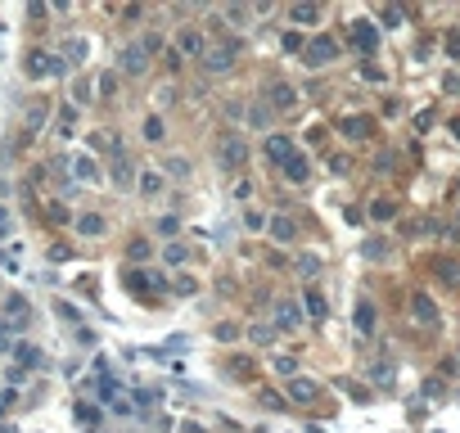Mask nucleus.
Segmentation results:
<instances>
[{"label": "nucleus", "instance_id": "1", "mask_svg": "<svg viewBox=\"0 0 460 433\" xmlns=\"http://www.w3.org/2000/svg\"><path fill=\"white\" fill-rule=\"evenodd\" d=\"M23 73L32 77V82H45V77H64L68 64H64V54H54V50H45V45H36V50L23 54Z\"/></svg>", "mask_w": 460, "mask_h": 433}, {"label": "nucleus", "instance_id": "2", "mask_svg": "<svg viewBox=\"0 0 460 433\" xmlns=\"http://www.w3.org/2000/svg\"><path fill=\"white\" fill-rule=\"evenodd\" d=\"M235 54H239V36H226V41L208 45V54H204L208 77H226V73H230V64H235Z\"/></svg>", "mask_w": 460, "mask_h": 433}, {"label": "nucleus", "instance_id": "3", "mask_svg": "<svg viewBox=\"0 0 460 433\" xmlns=\"http://www.w3.org/2000/svg\"><path fill=\"white\" fill-rule=\"evenodd\" d=\"M149 59H154V54L145 50L140 41H122L118 45V73L122 77H145V73H149Z\"/></svg>", "mask_w": 460, "mask_h": 433}, {"label": "nucleus", "instance_id": "4", "mask_svg": "<svg viewBox=\"0 0 460 433\" xmlns=\"http://www.w3.org/2000/svg\"><path fill=\"white\" fill-rule=\"evenodd\" d=\"M262 104H267L271 113H293V108H298V90H293L289 82H271V86L262 90Z\"/></svg>", "mask_w": 460, "mask_h": 433}, {"label": "nucleus", "instance_id": "5", "mask_svg": "<svg viewBox=\"0 0 460 433\" xmlns=\"http://www.w3.org/2000/svg\"><path fill=\"white\" fill-rule=\"evenodd\" d=\"M334 54H339V41H334V36H311L307 50H302V64H307V68H321V64H330Z\"/></svg>", "mask_w": 460, "mask_h": 433}, {"label": "nucleus", "instance_id": "6", "mask_svg": "<svg viewBox=\"0 0 460 433\" xmlns=\"http://www.w3.org/2000/svg\"><path fill=\"white\" fill-rule=\"evenodd\" d=\"M352 45L361 54H375L379 50V23L375 18H356L352 23Z\"/></svg>", "mask_w": 460, "mask_h": 433}, {"label": "nucleus", "instance_id": "7", "mask_svg": "<svg viewBox=\"0 0 460 433\" xmlns=\"http://www.w3.org/2000/svg\"><path fill=\"white\" fill-rule=\"evenodd\" d=\"M244 158H248V145L239 140V136H226V140L217 145V162H221V167H244Z\"/></svg>", "mask_w": 460, "mask_h": 433}, {"label": "nucleus", "instance_id": "8", "mask_svg": "<svg viewBox=\"0 0 460 433\" xmlns=\"http://www.w3.org/2000/svg\"><path fill=\"white\" fill-rule=\"evenodd\" d=\"M176 45H181L185 59H204L208 54V36L199 32V27H181V32H176Z\"/></svg>", "mask_w": 460, "mask_h": 433}, {"label": "nucleus", "instance_id": "9", "mask_svg": "<svg viewBox=\"0 0 460 433\" xmlns=\"http://www.w3.org/2000/svg\"><path fill=\"white\" fill-rule=\"evenodd\" d=\"M289 397H293V406H311V401H321V384L298 375V379H289Z\"/></svg>", "mask_w": 460, "mask_h": 433}, {"label": "nucleus", "instance_id": "10", "mask_svg": "<svg viewBox=\"0 0 460 433\" xmlns=\"http://www.w3.org/2000/svg\"><path fill=\"white\" fill-rule=\"evenodd\" d=\"M64 162H68V172H73V181H82V185H95V181H99V162H95V158L73 153V158H64Z\"/></svg>", "mask_w": 460, "mask_h": 433}, {"label": "nucleus", "instance_id": "11", "mask_svg": "<svg viewBox=\"0 0 460 433\" xmlns=\"http://www.w3.org/2000/svg\"><path fill=\"white\" fill-rule=\"evenodd\" d=\"M339 136H348V140H370V136H375V118H339Z\"/></svg>", "mask_w": 460, "mask_h": 433}, {"label": "nucleus", "instance_id": "12", "mask_svg": "<svg viewBox=\"0 0 460 433\" xmlns=\"http://www.w3.org/2000/svg\"><path fill=\"white\" fill-rule=\"evenodd\" d=\"M411 316H415L420 325H438L442 316H438V303L428 298V293H411Z\"/></svg>", "mask_w": 460, "mask_h": 433}, {"label": "nucleus", "instance_id": "13", "mask_svg": "<svg viewBox=\"0 0 460 433\" xmlns=\"http://www.w3.org/2000/svg\"><path fill=\"white\" fill-rule=\"evenodd\" d=\"M271 325H276V330H298L302 325V307L298 303H276V321Z\"/></svg>", "mask_w": 460, "mask_h": 433}, {"label": "nucleus", "instance_id": "14", "mask_svg": "<svg viewBox=\"0 0 460 433\" xmlns=\"http://www.w3.org/2000/svg\"><path fill=\"white\" fill-rule=\"evenodd\" d=\"M302 307H307L311 321H325V316H330V303H325L321 289H302Z\"/></svg>", "mask_w": 460, "mask_h": 433}, {"label": "nucleus", "instance_id": "15", "mask_svg": "<svg viewBox=\"0 0 460 433\" xmlns=\"http://www.w3.org/2000/svg\"><path fill=\"white\" fill-rule=\"evenodd\" d=\"M289 153H293V140H289V136H267V158L271 162H280V167H285V162H289Z\"/></svg>", "mask_w": 460, "mask_h": 433}, {"label": "nucleus", "instance_id": "16", "mask_svg": "<svg viewBox=\"0 0 460 433\" xmlns=\"http://www.w3.org/2000/svg\"><path fill=\"white\" fill-rule=\"evenodd\" d=\"M271 235H276L280 244H289V239L298 235V221H293L289 212H276V216H271Z\"/></svg>", "mask_w": 460, "mask_h": 433}, {"label": "nucleus", "instance_id": "17", "mask_svg": "<svg viewBox=\"0 0 460 433\" xmlns=\"http://www.w3.org/2000/svg\"><path fill=\"white\" fill-rule=\"evenodd\" d=\"M104 230H108V221L99 212H82V216H77V235H90V239H95V235H104Z\"/></svg>", "mask_w": 460, "mask_h": 433}, {"label": "nucleus", "instance_id": "18", "mask_svg": "<svg viewBox=\"0 0 460 433\" xmlns=\"http://www.w3.org/2000/svg\"><path fill=\"white\" fill-rule=\"evenodd\" d=\"M14 361H19V366H32V370H41V366H45L41 347H32V343H14Z\"/></svg>", "mask_w": 460, "mask_h": 433}, {"label": "nucleus", "instance_id": "19", "mask_svg": "<svg viewBox=\"0 0 460 433\" xmlns=\"http://www.w3.org/2000/svg\"><path fill=\"white\" fill-rule=\"evenodd\" d=\"M122 284H127L131 293H145L154 284V275H149V271H140V267H127V271H122Z\"/></svg>", "mask_w": 460, "mask_h": 433}, {"label": "nucleus", "instance_id": "20", "mask_svg": "<svg viewBox=\"0 0 460 433\" xmlns=\"http://www.w3.org/2000/svg\"><path fill=\"white\" fill-rule=\"evenodd\" d=\"M285 176H289L293 185H302V181L311 176V162L302 158V153H289V162H285Z\"/></svg>", "mask_w": 460, "mask_h": 433}, {"label": "nucleus", "instance_id": "21", "mask_svg": "<svg viewBox=\"0 0 460 433\" xmlns=\"http://www.w3.org/2000/svg\"><path fill=\"white\" fill-rule=\"evenodd\" d=\"M113 185H122V190H131V185H136V172H131V158H127V153H118V158H113Z\"/></svg>", "mask_w": 460, "mask_h": 433}, {"label": "nucleus", "instance_id": "22", "mask_svg": "<svg viewBox=\"0 0 460 433\" xmlns=\"http://www.w3.org/2000/svg\"><path fill=\"white\" fill-rule=\"evenodd\" d=\"M375 303H370V298H361V303H356V330H361V334H375Z\"/></svg>", "mask_w": 460, "mask_h": 433}, {"label": "nucleus", "instance_id": "23", "mask_svg": "<svg viewBox=\"0 0 460 433\" xmlns=\"http://www.w3.org/2000/svg\"><path fill=\"white\" fill-rule=\"evenodd\" d=\"M289 18L298 23V27H311V23H321V5H293Z\"/></svg>", "mask_w": 460, "mask_h": 433}, {"label": "nucleus", "instance_id": "24", "mask_svg": "<svg viewBox=\"0 0 460 433\" xmlns=\"http://www.w3.org/2000/svg\"><path fill=\"white\" fill-rule=\"evenodd\" d=\"M136 190H140V195H158V190H162V172H154V167H149V172H140L136 176Z\"/></svg>", "mask_w": 460, "mask_h": 433}, {"label": "nucleus", "instance_id": "25", "mask_svg": "<svg viewBox=\"0 0 460 433\" xmlns=\"http://www.w3.org/2000/svg\"><path fill=\"white\" fill-rule=\"evenodd\" d=\"M82 59H86V41L82 36H68L64 41V64H82Z\"/></svg>", "mask_w": 460, "mask_h": 433}, {"label": "nucleus", "instance_id": "26", "mask_svg": "<svg viewBox=\"0 0 460 433\" xmlns=\"http://www.w3.org/2000/svg\"><path fill=\"white\" fill-rule=\"evenodd\" d=\"M393 216H397L393 199H375V203H370V221H393Z\"/></svg>", "mask_w": 460, "mask_h": 433}, {"label": "nucleus", "instance_id": "27", "mask_svg": "<svg viewBox=\"0 0 460 433\" xmlns=\"http://www.w3.org/2000/svg\"><path fill=\"white\" fill-rule=\"evenodd\" d=\"M226 375H230V379H253V361H248V357H230V361H226Z\"/></svg>", "mask_w": 460, "mask_h": 433}, {"label": "nucleus", "instance_id": "28", "mask_svg": "<svg viewBox=\"0 0 460 433\" xmlns=\"http://www.w3.org/2000/svg\"><path fill=\"white\" fill-rule=\"evenodd\" d=\"M162 262H167V267H185V262H190V249H185V244H167V249H162Z\"/></svg>", "mask_w": 460, "mask_h": 433}, {"label": "nucleus", "instance_id": "29", "mask_svg": "<svg viewBox=\"0 0 460 433\" xmlns=\"http://www.w3.org/2000/svg\"><path fill=\"white\" fill-rule=\"evenodd\" d=\"M276 334H280V330H276V325H253V330H248V338H253V343H276Z\"/></svg>", "mask_w": 460, "mask_h": 433}, {"label": "nucleus", "instance_id": "30", "mask_svg": "<svg viewBox=\"0 0 460 433\" xmlns=\"http://www.w3.org/2000/svg\"><path fill=\"white\" fill-rule=\"evenodd\" d=\"M361 253H365L370 262H384V258H388V244H384V239H365Z\"/></svg>", "mask_w": 460, "mask_h": 433}, {"label": "nucleus", "instance_id": "31", "mask_svg": "<svg viewBox=\"0 0 460 433\" xmlns=\"http://www.w3.org/2000/svg\"><path fill=\"white\" fill-rule=\"evenodd\" d=\"M45 113H50V104H41V99H32V104H27V127H41V122H45Z\"/></svg>", "mask_w": 460, "mask_h": 433}, {"label": "nucleus", "instance_id": "32", "mask_svg": "<svg viewBox=\"0 0 460 433\" xmlns=\"http://www.w3.org/2000/svg\"><path fill=\"white\" fill-rule=\"evenodd\" d=\"M162 136H167V127H162V118H145V140H149V145H158Z\"/></svg>", "mask_w": 460, "mask_h": 433}, {"label": "nucleus", "instance_id": "33", "mask_svg": "<svg viewBox=\"0 0 460 433\" xmlns=\"http://www.w3.org/2000/svg\"><path fill=\"white\" fill-rule=\"evenodd\" d=\"M5 312H10V321L19 316V325H27V298H19V293H14L10 303H5Z\"/></svg>", "mask_w": 460, "mask_h": 433}, {"label": "nucleus", "instance_id": "34", "mask_svg": "<svg viewBox=\"0 0 460 433\" xmlns=\"http://www.w3.org/2000/svg\"><path fill=\"white\" fill-rule=\"evenodd\" d=\"M257 401H262L267 411H285V397H280V393H271V388H257Z\"/></svg>", "mask_w": 460, "mask_h": 433}, {"label": "nucleus", "instance_id": "35", "mask_svg": "<svg viewBox=\"0 0 460 433\" xmlns=\"http://www.w3.org/2000/svg\"><path fill=\"white\" fill-rule=\"evenodd\" d=\"M276 370L285 379H298V357H289V352H285V357H276Z\"/></svg>", "mask_w": 460, "mask_h": 433}, {"label": "nucleus", "instance_id": "36", "mask_svg": "<svg viewBox=\"0 0 460 433\" xmlns=\"http://www.w3.org/2000/svg\"><path fill=\"white\" fill-rule=\"evenodd\" d=\"M285 50H289V54H302V50H307V36H302L298 27H293V32H285Z\"/></svg>", "mask_w": 460, "mask_h": 433}, {"label": "nucleus", "instance_id": "37", "mask_svg": "<svg viewBox=\"0 0 460 433\" xmlns=\"http://www.w3.org/2000/svg\"><path fill=\"white\" fill-rule=\"evenodd\" d=\"M149 253H154V249H149V244H145V239H131L127 258H131V262H149Z\"/></svg>", "mask_w": 460, "mask_h": 433}, {"label": "nucleus", "instance_id": "38", "mask_svg": "<svg viewBox=\"0 0 460 433\" xmlns=\"http://www.w3.org/2000/svg\"><path fill=\"white\" fill-rule=\"evenodd\" d=\"M154 226H158V235H162V239H171L176 230H181V221H176V216H158Z\"/></svg>", "mask_w": 460, "mask_h": 433}, {"label": "nucleus", "instance_id": "39", "mask_svg": "<svg viewBox=\"0 0 460 433\" xmlns=\"http://www.w3.org/2000/svg\"><path fill=\"white\" fill-rule=\"evenodd\" d=\"M90 95H95V90H90V82H86V77H77V82H73V99L90 104Z\"/></svg>", "mask_w": 460, "mask_h": 433}, {"label": "nucleus", "instance_id": "40", "mask_svg": "<svg viewBox=\"0 0 460 433\" xmlns=\"http://www.w3.org/2000/svg\"><path fill=\"white\" fill-rule=\"evenodd\" d=\"M217 338H221V343H235V338H239V325L221 321V325H217Z\"/></svg>", "mask_w": 460, "mask_h": 433}, {"label": "nucleus", "instance_id": "41", "mask_svg": "<svg viewBox=\"0 0 460 433\" xmlns=\"http://www.w3.org/2000/svg\"><path fill=\"white\" fill-rule=\"evenodd\" d=\"M356 73H361V82H384V73H379V64H370V59H365V64L356 68Z\"/></svg>", "mask_w": 460, "mask_h": 433}, {"label": "nucleus", "instance_id": "42", "mask_svg": "<svg viewBox=\"0 0 460 433\" xmlns=\"http://www.w3.org/2000/svg\"><path fill=\"white\" fill-rule=\"evenodd\" d=\"M248 122H253V127H267V122H271V108H267V104H257L253 113H248Z\"/></svg>", "mask_w": 460, "mask_h": 433}, {"label": "nucleus", "instance_id": "43", "mask_svg": "<svg viewBox=\"0 0 460 433\" xmlns=\"http://www.w3.org/2000/svg\"><path fill=\"white\" fill-rule=\"evenodd\" d=\"M45 221H50V226H59V221H68L64 203H50V208H45Z\"/></svg>", "mask_w": 460, "mask_h": 433}, {"label": "nucleus", "instance_id": "44", "mask_svg": "<svg viewBox=\"0 0 460 433\" xmlns=\"http://www.w3.org/2000/svg\"><path fill=\"white\" fill-rule=\"evenodd\" d=\"M167 172L171 176H190V162H185V158H167Z\"/></svg>", "mask_w": 460, "mask_h": 433}, {"label": "nucleus", "instance_id": "45", "mask_svg": "<svg viewBox=\"0 0 460 433\" xmlns=\"http://www.w3.org/2000/svg\"><path fill=\"white\" fill-rule=\"evenodd\" d=\"M0 267H14V271H19V249H0Z\"/></svg>", "mask_w": 460, "mask_h": 433}, {"label": "nucleus", "instance_id": "46", "mask_svg": "<svg viewBox=\"0 0 460 433\" xmlns=\"http://www.w3.org/2000/svg\"><path fill=\"white\" fill-rule=\"evenodd\" d=\"M77 420H82V424H86V420L95 424V420H99V411H95V406H86V401H82V406H77Z\"/></svg>", "mask_w": 460, "mask_h": 433}, {"label": "nucleus", "instance_id": "47", "mask_svg": "<svg viewBox=\"0 0 460 433\" xmlns=\"http://www.w3.org/2000/svg\"><path fill=\"white\" fill-rule=\"evenodd\" d=\"M73 253H68V244H50V262H68Z\"/></svg>", "mask_w": 460, "mask_h": 433}, {"label": "nucleus", "instance_id": "48", "mask_svg": "<svg viewBox=\"0 0 460 433\" xmlns=\"http://www.w3.org/2000/svg\"><path fill=\"white\" fill-rule=\"evenodd\" d=\"M298 271H302V275H316V271H321V262H316V258H298Z\"/></svg>", "mask_w": 460, "mask_h": 433}, {"label": "nucleus", "instance_id": "49", "mask_svg": "<svg viewBox=\"0 0 460 433\" xmlns=\"http://www.w3.org/2000/svg\"><path fill=\"white\" fill-rule=\"evenodd\" d=\"M244 226H248V230H262V226H267V216H262V212H248Z\"/></svg>", "mask_w": 460, "mask_h": 433}, {"label": "nucleus", "instance_id": "50", "mask_svg": "<svg viewBox=\"0 0 460 433\" xmlns=\"http://www.w3.org/2000/svg\"><path fill=\"white\" fill-rule=\"evenodd\" d=\"M447 54H451V59H460V32H447Z\"/></svg>", "mask_w": 460, "mask_h": 433}, {"label": "nucleus", "instance_id": "51", "mask_svg": "<svg viewBox=\"0 0 460 433\" xmlns=\"http://www.w3.org/2000/svg\"><path fill=\"white\" fill-rule=\"evenodd\" d=\"M5 230H10V212H5V208H0V235H5Z\"/></svg>", "mask_w": 460, "mask_h": 433}, {"label": "nucleus", "instance_id": "52", "mask_svg": "<svg viewBox=\"0 0 460 433\" xmlns=\"http://www.w3.org/2000/svg\"><path fill=\"white\" fill-rule=\"evenodd\" d=\"M456 361H460V357H456Z\"/></svg>", "mask_w": 460, "mask_h": 433}]
</instances>
